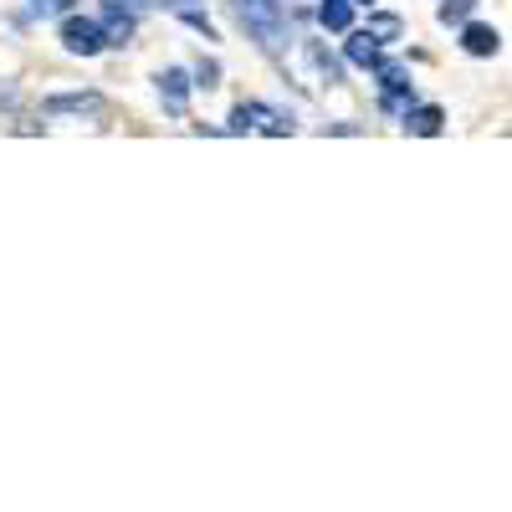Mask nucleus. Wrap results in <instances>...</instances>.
<instances>
[{
  "label": "nucleus",
  "instance_id": "4468645a",
  "mask_svg": "<svg viewBox=\"0 0 512 512\" xmlns=\"http://www.w3.org/2000/svg\"><path fill=\"white\" fill-rule=\"evenodd\" d=\"M118 6H128V11H144V6H175V0H118Z\"/></svg>",
  "mask_w": 512,
  "mask_h": 512
},
{
  "label": "nucleus",
  "instance_id": "f257e3e1",
  "mask_svg": "<svg viewBox=\"0 0 512 512\" xmlns=\"http://www.w3.org/2000/svg\"><path fill=\"white\" fill-rule=\"evenodd\" d=\"M236 6V21L251 31V41L262 52H282L287 47V16L277 0H231Z\"/></svg>",
  "mask_w": 512,
  "mask_h": 512
},
{
  "label": "nucleus",
  "instance_id": "9d476101",
  "mask_svg": "<svg viewBox=\"0 0 512 512\" xmlns=\"http://www.w3.org/2000/svg\"><path fill=\"white\" fill-rule=\"evenodd\" d=\"M98 108H103L98 93H72V98H52L47 103V113H98Z\"/></svg>",
  "mask_w": 512,
  "mask_h": 512
},
{
  "label": "nucleus",
  "instance_id": "1a4fd4ad",
  "mask_svg": "<svg viewBox=\"0 0 512 512\" xmlns=\"http://www.w3.org/2000/svg\"><path fill=\"white\" fill-rule=\"evenodd\" d=\"M323 31H354V0H318Z\"/></svg>",
  "mask_w": 512,
  "mask_h": 512
},
{
  "label": "nucleus",
  "instance_id": "2eb2a0df",
  "mask_svg": "<svg viewBox=\"0 0 512 512\" xmlns=\"http://www.w3.org/2000/svg\"><path fill=\"white\" fill-rule=\"evenodd\" d=\"M354 6H374V0H354Z\"/></svg>",
  "mask_w": 512,
  "mask_h": 512
},
{
  "label": "nucleus",
  "instance_id": "f03ea898",
  "mask_svg": "<svg viewBox=\"0 0 512 512\" xmlns=\"http://www.w3.org/2000/svg\"><path fill=\"white\" fill-rule=\"evenodd\" d=\"M62 47H67L72 57H98V52L108 47L103 21H93V16H72V11H67V21H62Z\"/></svg>",
  "mask_w": 512,
  "mask_h": 512
},
{
  "label": "nucleus",
  "instance_id": "39448f33",
  "mask_svg": "<svg viewBox=\"0 0 512 512\" xmlns=\"http://www.w3.org/2000/svg\"><path fill=\"white\" fill-rule=\"evenodd\" d=\"M154 88H159V98H164L169 113H185V108H190V77H185L180 67H164V72L154 77Z\"/></svg>",
  "mask_w": 512,
  "mask_h": 512
},
{
  "label": "nucleus",
  "instance_id": "7ed1b4c3",
  "mask_svg": "<svg viewBox=\"0 0 512 512\" xmlns=\"http://www.w3.org/2000/svg\"><path fill=\"white\" fill-rule=\"evenodd\" d=\"M297 57H303V67L313 72V88H344V62L328 57L323 41H303V47H297Z\"/></svg>",
  "mask_w": 512,
  "mask_h": 512
},
{
  "label": "nucleus",
  "instance_id": "6e6552de",
  "mask_svg": "<svg viewBox=\"0 0 512 512\" xmlns=\"http://www.w3.org/2000/svg\"><path fill=\"white\" fill-rule=\"evenodd\" d=\"M344 36H349V47H344V57H349L354 67H369V72H374V67L384 62V57H379V41H374L369 31H344Z\"/></svg>",
  "mask_w": 512,
  "mask_h": 512
},
{
  "label": "nucleus",
  "instance_id": "9b49d317",
  "mask_svg": "<svg viewBox=\"0 0 512 512\" xmlns=\"http://www.w3.org/2000/svg\"><path fill=\"white\" fill-rule=\"evenodd\" d=\"M364 31H369V36H374V41H379V47H384V41H395V36H400V31H405V21H400V16H390V11H374V16H369V26H364Z\"/></svg>",
  "mask_w": 512,
  "mask_h": 512
},
{
  "label": "nucleus",
  "instance_id": "20e7f679",
  "mask_svg": "<svg viewBox=\"0 0 512 512\" xmlns=\"http://www.w3.org/2000/svg\"><path fill=\"white\" fill-rule=\"evenodd\" d=\"M400 118H405V123H400L405 134H420V139H436L441 128H446V113H441L436 103H410Z\"/></svg>",
  "mask_w": 512,
  "mask_h": 512
},
{
  "label": "nucleus",
  "instance_id": "f8f14e48",
  "mask_svg": "<svg viewBox=\"0 0 512 512\" xmlns=\"http://www.w3.org/2000/svg\"><path fill=\"white\" fill-rule=\"evenodd\" d=\"M472 6H477V0H441L436 21H441V26H461L466 16H472Z\"/></svg>",
  "mask_w": 512,
  "mask_h": 512
},
{
  "label": "nucleus",
  "instance_id": "423d86ee",
  "mask_svg": "<svg viewBox=\"0 0 512 512\" xmlns=\"http://www.w3.org/2000/svg\"><path fill=\"white\" fill-rule=\"evenodd\" d=\"M461 52H466V57H497V52H502L497 26H482V21L461 26Z\"/></svg>",
  "mask_w": 512,
  "mask_h": 512
},
{
  "label": "nucleus",
  "instance_id": "0eeeda50",
  "mask_svg": "<svg viewBox=\"0 0 512 512\" xmlns=\"http://www.w3.org/2000/svg\"><path fill=\"white\" fill-rule=\"evenodd\" d=\"M103 36H108V47H123V41L134 36V11L118 6V0H108L103 6Z\"/></svg>",
  "mask_w": 512,
  "mask_h": 512
},
{
  "label": "nucleus",
  "instance_id": "ddd939ff",
  "mask_svg": "<svg viewBox=\"0 0 512 512\" xmlns=\"http://www.w3.org/2000/svg\"><path fill=\"white\" fill-rule=\"evenodd\" d=\"M67 11H72V0H31L26 6L31 21H52V16H67Z\"/></svg>",
  "mask_w": 512,
  "mask_h": 512
}]
</instances>
